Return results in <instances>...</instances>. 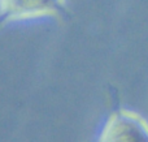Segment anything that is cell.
Returning a JSON list of instances; mask_svg holds the SVG:
<instances>
[{
	"instance_id": "1",
	"label": "cell",
	"mask_w": 148,
	"mask_h": 142,
	"mask_svg": "<svg viewBox=\"0 0 148 142\" xmlns=\"http://www.w3.org/2000/svg\"><path fill=\"white\" fill-rule=\"evenodd\" d=\"M96 142H148V121L131 110H117L107 117Z\"/></svg>"
},
{
	"instance_id": "2",
	"label": "cell",
	"mask_w": 148,
	"mask_h": 142,
	"mask_svg": "<svg viewBox=\"0 0 148 142\" xmlns=\"http://www.w3.org/2000/svg\"><path fill=\"white\" fill-rule=\"evenodd\" d=\"M65 0H0V20L25 21L56 14Z\"/></svg>"
}]
</instances>
